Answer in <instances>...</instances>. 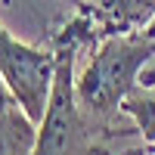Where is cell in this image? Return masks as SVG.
I'll use <instances>...</instances> for the list:
<instances>
[{"mask_svg": "<svg viewBox=\"0 0 155 155\" xmlns=\"http://www.w3.org/2000/svg\"><path fill=\"white\" fill-rule=\"evenodd\" d=\"M34 143L37 121H31V115L0 78V155H31Z\"/></svg>", "mask_w": 155, "mask_h": 155, "instance_id": "cell-5", "label": "cell"}, {"mask_svg": "<svg viewBox=\"0 0 155 155\" xmlns=\"http://www.w3.org/2000/svg\"><path fill=\"white\" fill-rule=\"evenodd\" d=\"M53 74H56V50L50 53L41 47H28L0 25V78L37 124L44 121L50 102Z\"/></svg>", "mask_w": 155, "mask_h": 155, "instance_id": "cell-3", "label": "cell"}, {"mask_svg": "<svg viewBox=\"0 0 155 155\" xmlns=\"http://www.w3.org/2000/svg\"><path fill=\"white\" fill-rule=\"evenodd\" d=\"M143 31H146V34H149V37H152V41H155V19H152V22H149V25H146V28H143Z\"/></svg>", "mask_w": 155, "mask_h": 155, "instance_id": "cell-6", "label": "cell"}, {"mask_svg": "<svg viewBox=\"0 0 155 155\" xmlns=\"http://www.w3.org/2000/svg\"><path fill=\"white\" fill-rule=\"evenodd\" d=\"M93 34H96L93 19L81 12L56 37L53 90H50L44 121L37 124V143L31 155H90L93 152V121L84 115L74 93V53Z\"/></svg>", "mask_w": 155, "mask_h": 155, "instance_id": "cell-1", "label": "cell"}, {"mask_svg": "<svg viewBox=\"0 0 155 155\" xmlns=\"http://www.w3.org/2000/svg\"><path fill=\"white\" fill-rule=\"evenodd\" d=\"M81 12H87L93 25H102V34L140 31L155 19V0H81Z\"/></svg>", "mask_w": 155, "mask_h": 155, "instance_id": "cell-4", "label": "cell"}, {"mask_svg": "<svg viewBox=\"0 0 155 155\" xmlns=\"http://www.w3.org/2000/svg\"><path fill=\"white\" fill-rule=\"evenodd\" d=\"M155 59V41L140 31L109 34L96 56L78 74L74 93L90 121H102L124 106L130 90L140 87V71Z\"/></svg>", "mask_w": 155, "mask_h": 155, "instance_id": "cell-2", "label": "cell"}]
</instances>
